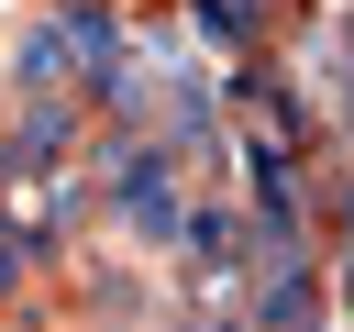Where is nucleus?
Here are the masks:
<instances>
[{
  "instance_id": "nucleus-1",
  "label": "nucleus",
  "mask_w": 354,
  "mask_h": 332,
  "mask_svg": "<svg viewBox=\"0 0 354 332\" xmlns=\"http://www.w3.org/2000/svg\"><path fill=\"white\" fill-rule=\"evenodd\" d=\"M66 144H77V111L44 89V100H22V111H11V144H0V155H11V166H44V155H66Z\"/></svg>"
}]
</instances>
